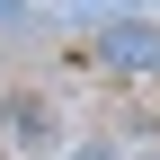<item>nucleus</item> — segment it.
<instances>
[{"mask_svg":"<svg viewBox=\"0 0 160 160\" xmlns=\"http://www.w3.org/2000/svg\"><path fill=\"white\" fill-rule=\"evenodd\" d=\"M0 133H9V151H53V142H62L53 98L45 89H9V98H0Z\"/></svg>","mask_w":160,"mask_h":160,"instance_id":"nucleus-2","label":"nucleus"},{"mask_svg":"<svg viewBox=\"0 0 160 160\" xmlns=\"http://www.w3.org/2000/svg\"><path fill=\"white\" fill-rule=\"evenodd\" d=\"M133 142H116V133H80V142H62V160H125Z\"/></svg>","mask_w":160,"mask_h":160,"instance_id":"nucleus-3","label":"nucleus"},{"mask_svg":"<svg viewBox=\"0 0 160 160\" xmlns=\"http://www.w3.org/2000/svg\"><path fill=\"white\" fill-rule=\"evenodd\" d=\"M98 71L116 80H160V18H107V27L89 36Z\"/></svg>","mask_w":160,"mask_h":160,"instance_id":"nucleus-1","label":"nucleus"},{"mask_svg":"<svg viewBox=\"0 0 160 160\" xmlns=\"http://www.w3.org/2000/svg\"><path fill=\"white\" fill-rule=\"evenodd\" d=\"M125 160H160V151H125Z\"/></svg>","mask_w":160,"mask_h":160,"instance_id":"nucleus-4","label":"nucleus"}]
</instances>
